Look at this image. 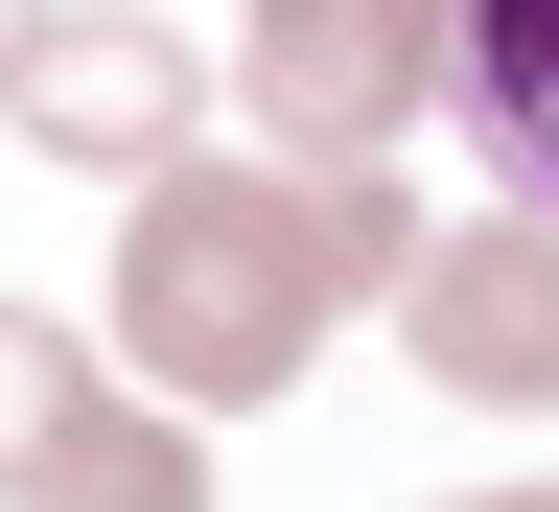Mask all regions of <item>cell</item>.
Masks as SVG:
<instances>
[{"mask_svg":"<svg viewBox=\"0 0 559 512\" xmlns=\"http://www.w3.org/2000/svg\"><path fill=\"white\" fill-rule=\"evenodd\" d=\"M419 234L443 210H396V164H164V187H117V279H94V326H117V396H164V419H257V396H304V349L349 303H396Z\"/></svg>","mask_w":559,"mask_h":512,"instance_id":"obj_1","label":"cell"},{"mask_svg":"<svg viewBox=\"0 0 559 512\" xmlns=\"http://www.w3.org/2000/svg\"><path fill=\"white\" fill-rule=\"evenodd\" d=\"M443 70H466V0H234V94H257V164H396L419 117H443Z\"/></svg>","mask_w":559,"mask_h":512,"instance_id":"obj_2","label":"cell"},{"mask_svg":"<svg viewBox=\"0 0 559 512\" xmlns=\"http://www.w3.org/2000/svg\"><path fill=\"white\" fill-rule=\"evenodd\" d=\"M0 140H47V164H94V187H164V164H210V70H187V24H140V0H47L24 70H0Z\"/></svg>","mask_w":559,"mask_h":512,"instance_id":"obj_3","label":"cell"},{"mask_svg":"<svg viewBox=\"0 0 559 512\" xmlns=\"http://www.w3.org/2000/svg\"><path fill=\"white\" fill-rule=\"evenodd\" d=\"M396 349L443 396H489V419H559V234L536 210H443L419 279H396Z\"/></svg>","mask_w":559,"mask_h":512,"instance_id":"obj_4","label":"cell"},{"mask_svg":"<svg viewBox=\"0 0 559 512\" xmlns=\"http://www.w3.org/2000/svg\"><path fill=\"white\" fill-rule=\"evenodd\" d=\"M443 117L489 140V210H536V234H559V0H466Z\"/></svg>","mask_w":559,"mask_h":512,"instance_id":"obj_5","label":"cell"},{"mask_svg":"<svg viewBox=\"0 0 559 512\" xmlns=\"http://www.w3.org/2000/svg\"><path fill=\"white\" fill-rule=\"evenodd\" d=\"M94 419H117V373H94V349H70L47 303H0V512H24L70 443H94Z\"/></svg>","mask_w":559,"mask_h":512,"instance_id":"obj_6","label":"cell"},{"mask_svg":"<svg viewBox=\"0 0 559 512\" xmlns=\"http://www.w3.org/2000/svg\"><path fill=\"white\" fill-rule=\"evenodd\" d=\"M24 512H210V443H187L164 396H117V419H94V443H70Z\"/></svg>","mask_w":559,"mask_h":512,"instance_id":"obj_7","label":"cell"},{"mask_svg":"<svg viewBox=\"0 0 559 512\" xmlns=\"http://www.w3.org/2000/svg\"><path fill=\"white\" fill-rule=\"evenodd\" d=\"M443 512H559V466H536V489H443Z\"/></svg>","mask_w":559,"mask_h":512,"instance_id":"obj_8","label":"cell"},{"mask_svg":"<svg viewBox=\"0 0 559 512\" xmlns=\"http://www.w3.org/2000/svg\"><path fill=\"white\" fill-rule=\"evenodd\" d=\"M24 24H47V0H0V70H24Z\"/></svg>","mask_w":559,"mask_h":512,"instance_id":"obj_9","label":"cell"}]
</instances>
